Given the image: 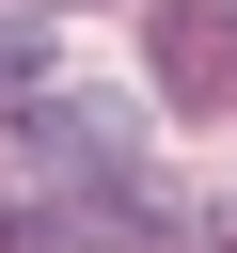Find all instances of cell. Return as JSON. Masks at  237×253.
I'll return each mask as SVG.
<instances>
[{
	"label": "cell",
	"mask_w": 237,
	"mask_h": 253,
	"mask_svg": "<svg viewBox=\"0 0 237 253\" xmlns=\"http://www.w3.org/2000/svg\"><path fill=\"white\" fill-rule=\"evenodd\" d=\"M16 142H32L47 190H126V111H111V95H63V79H47V95L16 111Z\"/></svg>",
	"instance_id": "6da1fadb"
},
{
	"label": "cell",
	"mask_w": 237,
	"mask_h": 253,
	"mask_svg": "<svg viewBox=\"0 0 237 253\" xmlns=\"http://www.w3.org/2000/svg\"><path fill=\"white\" fill-rule=\"evenodd\" d=\"M158 95L221 111V95H237V16H158Z\"/></svg>",
	"instance_id": "7a4b0ae2"
},
{
	"label": "cell",
	"mask_w": 237,
	"mask_h": 253,
	"mask_svg": "<svg viewBox=\"0 0 237 253\" xmlns=\"http://www.w3.org/2000/svg\"><path fill=\"white\" fill-rule=\"evenodd\" d=\"M47 79H63V47H47V16L16 0V16H0V111H32Z\"/></svg>",
	"instance_id": "3957f363"
},
{
	"label": "cell",
	"mask_w": 237,
	"mask_h": 253,
	"mask_svg": "<svg viewBox=\"0 0 237 253\" xmlns=\"http://www.w3.org/2000/svg\"><path fill=\"white\" fill-rule=\"evenodd\" d=\"M221 253H237V221H221Z\"/></svg>",
	"instance_id": "277c9868"
}]
</instances>
